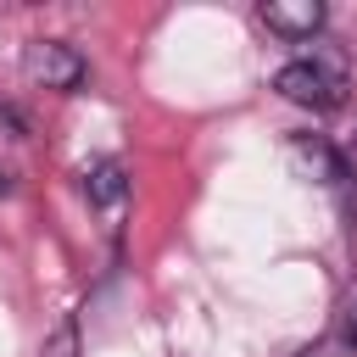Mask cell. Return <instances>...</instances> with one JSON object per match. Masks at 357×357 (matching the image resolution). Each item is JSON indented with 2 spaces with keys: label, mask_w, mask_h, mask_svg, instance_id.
Masks as SVG:
<instances>
[{
  "label": "cell",
  "mask_w": 357,
  "mask_h": 357,
  "mask_svg": "<svg viewBox=\"0 0 357 357\" xmlns=\"http://www.w3.org/2000/svg\"><path fill=\"white\" fill-rule=\"evenodd\" d=\"M273 89L296 106H312V112H335L346 106V73L335 61H318V56H301V61H284L273 73Z\"/></svg>",
  "instance_id": "1"
},
{
  "label": "cell",
  "mask_w": 357,
  "mask_h": 357,
  "mask_svg": "<svg viewBox=\"0 0 357 357\" xmlns=\"http://www.w3.org/2000/svg\"><path fill=\"white\" fill-rule=\"evenodd\" d=\"M22 73H28V84H39V89L73 95L89 67H84V56H78L67 39H28V45H22Z\"/></svg>",
  "instance_id": "2"
},
{
  "label": "cell",
  "mask_w": 357,
  "mask_h": 357,
  "mask_svg": "<svg viewBox=\"0 0 357 357\" xmlns=\"http://www.w3.org/2000/svg\"><path fill=\"white\" fill-rule=\"evenodd\" d=\"M257 17H262V28L279 33V39H312V33L329 22V11H324L318 0H268V6H257Z\"/></svg>",
  "instance_id": "3"
},
{
  "label": "cell",
  "mask_w": 357,
  "mask_h": 357,
  "mask_svg": "<svg viewBox=\"0 0 357 357\" xmlns=\"http://www.w3.org/2000/svg\"><path fill=\"white\" fill-rule=\"evenodd\" d=\"M290 162H296L307 178H318V184H346V178H351L346 156H340L324 134H290Z\"/></svg>",
  "instance_id": "4"
},
{
  "label": "cell",
  "mask_w": 357,
  "mask_h": 357,
  "mask_svg": "<svg viewBox=\"0 0 357 357\" xmlns=\"http://www.w3.org/2000/svg\"><path fill=\"white\" fill-rule=\"evenodd\" d=\"M84 195L95 201V206H117L123 195H128V178H123V162H95V167H84Z\"/></svg>",
  "instance_id": "5"
},
{
  "label": "cell",
  "mask_w": 357,
  "mask_h": 357,
  "mask_svg": "<svg viewBox=\"0 0 357 357\" xmlns=\"http://www.w3.org/2000/svg\"><path fill=\"white\" fill-rule=\"evenodd\" d=\"M346 335H351V346H357V307H351V324H346Z\"/></svg>",
  "instance_id": "6"
},
{
  "label": "cell",
  "mask_w": 357,
  "mask_h": 357,
  "mask_svg": "<svg viewBox=\"0 0 357 357\" xmlns=\"http://www.w3.org/2000/svg\"><path fill=\"white\" fill-rule=\"evenodd\" d=\"M351 151H357V139H351Z\"/></svg>",
  "instance_id": "7"
}]
</instances>
